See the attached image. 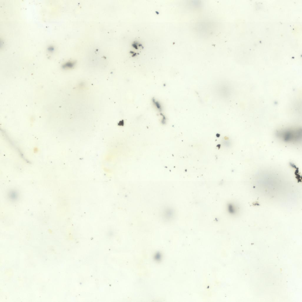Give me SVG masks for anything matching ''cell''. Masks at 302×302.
<instances>
[{
  "label": "cell",
  "instance_id": "cell-1",
  "mask_svg": "<svg viewBox=\"0 0 302 302\" xmlns=\"http://www.w3.org/2000/svg\"><path fill=\"white\" fill-rule=\"evenodd\" d=\"M275 135L283 142L295 144L301 142L302 130L299 127L285 128L277 131Z\"/></svg>",
  "mask_w": 302,
  "mask_h": 302
},
{
  "label": "cell",
  "instance_id": "cell-2",
  "mask_svg": "<svg viewBox=\"0 0 302 302\" xmlns=\"http://www.w3.org/2000/svg\"><path fill=\"white\" fill-rule=\"evenodd\" d=\"M74 65V63H67L65 65V67H66V68H71Z\"/></svg>",
  "mask_w": 302,
  "mask_h": 302
}]
</instances>
